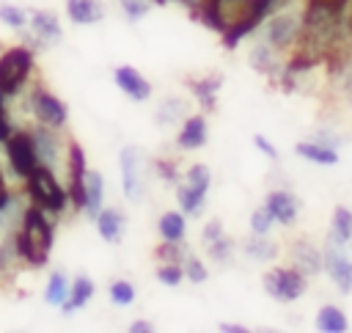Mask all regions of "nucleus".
I'll use <instances>...</instances> for the list:
<instances>
[{"label":"nucleus","mask_w":352,"mask_h":333,"mask_svg":"<svg viewBox=\"0 0 352 333\" xmlns=\"http://www.w3.org/2000/svg\"><path fill=\"white\" fill-rule=\"evenodd\" d=\"M195 19H201L209 30L220 33L228 50H234L245 36H250L261 25L256 0H206Z\"/></svg>","instance_id":"obj_1"},{"label":"nucleus","mask_w":352,"mask_h":333,"mask_svg":"<svg viewBox=\"0 0 352 333\" xmlns=\"http://www.w3.org/2000/svg\"><path fill=\"white\" fill-rule=\"evenodd\" d=\"M55 220L50 212L38 209L36 204L25 206V215L14 231V245H16V256L19 264L25 267H44L50 261L52 245H55Z\"/></svg>","instance_id":"obj_2"},{"label":"nucleus","mask_w":352,"mask_h":333,"mask_svg":"<svg viewBox=\"0 0 352 333\" xmlns=\"http://www.w3.org/2000/svg\"><path fill=\"white\" fill-rule=\"evenodd\" d=\"M302 17H305V0H289L278 11L267 14L261 19V25L253 30V36H258L261 41L275 47L280 55L294 52L300 30H302Z\"/></svg>","instance_id":"obj_3"},{"label":"nucleus","mask_w":352,"mask_h":333,"mask_svg":"<svg viewBox=\"0 0 352 333\" xmlns=\"http://www.w3.org/2000/svg\"><path fill=\"white\" fill-rule=\"evenodd\" d=\"M25 195H28L30 204L50 212L52 217H60L69 206L66 184L58 179V171H52L47 165H36L30 171V176L25 179Z\"/></svg>","instance_id":"obj_4"},{"label":"nucleus","mask_w":352,"mask_h":333,"mask_svg":"<svg viewBox=\"0 0 352 333\" xmlns=\"http://www.w3.org/2000/svg\"><path fill=\"white\" fill-rule=\"evenodd\" d=\"M36 52L25 44L8 47L0 52V91L6 96H16L19 91L30 88V77L36 72Z\"/></svg>","instance_id":"obj_5"},{"label":"nucleus","mask_w":352,"mask_h":333,"mask_svg":"<svg viewBox=\"0 0 352 333\" xmlns=\"http://www.w3.org/2000/svg\"><path fill=\"white\" fill-rule=\"evenodd\" d=\"M28 129H30V138H33V149H36L38 165H47L52 171H63L66 168L69 143L60 135V129H52V127H44V124H33Z\"/></svg>","instance_id":"obj_6"},{"label":"nucleus","mask_w":352,"mask_h":333,"mask_svg":"<svg viewBox=\"0 0 352 333\" xmlns=\"http://www.w3.org/2000/svg\"><path fill=\"white\" fill-rule=\"evenodd\" d=\"M19 33H22V44L36 52L55 47L63 36V28L52 11H28V28H22Z\"/></svg>","instance_id":"obj_7"},{"label":"nucleus","mask_w":352,"mask_h":333,"mask_svg":"<svg viewBox=\"0 0 352 333\" xmlns=\"http://www.w3.org/2000/svg\"><path fill=\"white\" fill-rule=\"evenodd\" d=\"M261 283H264V292L278 303H294L308 289V278L302 272H297L294 267H275V270L264 272Z\"/></svg>","instance_id":"obj_8"},{"label":"nucleus","mask_w":352,"mask_h":333,"mask_svg":"<svg viewBox=\"0 0 352 333\" xmlns=\"http://www.w3.org/2000/svg\"><path fill=\"white\" fill-rule=\"evenodd\" d=\"M28 105H30V118L36 124H44V127H52V129H63L66 127L69 110L60 102V96H55L52 91L41 88V85H33L30 96H28Z\"/></svg>","instance_id":"obj_9"},{"label":"nucleus","mask_w":352,"mask_h":333,"mask_svg":"<svg viewBox=\"0 0 352 333\" xmlns=\"http://www.w3.org/2000/svg\"><path fill=\"white\" fill-rule=\"evenodd\" d=\"M6 149V162H8V171L16 176V179H28L30 171L38 165L36 160V149H33V138H30V129H14L11 138L3 143Z\"/></svg>","instance_id":"obj_10"},{"label":"nucleus","mask_w":352,"mask_h":333,"mask_svg":"<svg viewBox=\"0 0 352 333\" xmlns=\"http://www.w3.org/2000/svg\"><path fill=\"white\" fill-rule=\"evenodd\" d=\"M322 270L330 275L341 294L352 292V256L346 253V248L327 242V248L322 250Z\"/></svg>","instance_id":"obj_11"},{"label":"nucleus","mask_w":352,"mask_h":333,"mask_svg":"<svg viewBox=\"0 0 352 333\" xmlns=\"http://www.w3.org/2000/svg\"><path fill=\"white\" fill-rule=\"evenodd\" d=\"M118 165H121V190L129 201H140L143 198V168H140V151L135 146H124L118 154Z\"/></svg>","instance_id":"obj_12"},{"label":"nucleus","mask_w":352,"mask_h":333,"mask_svg":"<svg viewBox=\"0 0 352 333\" xmlns=\"http://www.w3.org/2000/svg\"><path fill=\"white\" fill-rule=\"evenodd\" d=\"M113 80H116L118 91H121L126 99H132V102H148V99H151V83L143 77L140 69H135V66H129V63L116 66Z\"/></svg>","instance_id":"obj_13"},{"label":"nucleus","mask_w":352,"mask_h":333,"mask_svg":"<svg viewBox=\"0 0 352 333\" xmlns=\"http://www.w3.org/2000/svg\"><path fill=\"white\" fill-rule=\"evenodd\" d=\"M209 140V124H206V116L204 113H190L179 132H176V149L179 151H195V149H204Z\"/></svg>","instance_id":"obj_14"},{"label":"nucleus","mask_w":352,"mask_h":333,"mask_svg":"<svg viewBox=\"0 0 352 333\" xmlns=\"http://www.w3.org/2000/svg\"><path fill=\"white\" fill-rule=\"evenodd\" d=\"M248 61H250V66L258 74H267L272 80H280V72H283V63H286V58L275 47H270L267 41H261L258 36H256V41H253V47L248 52Z\"/></svg>","instance_id":"obj_15"},{"label":"nucleus","mask_w":352,"mask_h":333,"mask_svg":"<svg viewBox=\"0 0 352 333\" xmlns=\"http://www.w3.org/2000/svg\"><path fill=\"white\" fill-rule=\"evenodd\" d=\"M264 206L280 226H294L300 217V198L292 190H270L264 198Z\"/></svg>","instance_id":"obj_16"},{"label":"nucleus","mask_w":352,"mask_h":333,"mask_svg":"<svg viewBox=\"0 0 352 333\" xmlns=\"http://www.w3.org/2000/svg\"><path fill=\"white\" fill-rule=\"evenodd\" d=\"M289 267H294L297 272H302L305 278H314V275H319L322 272V250L314 245V242H308V239H297V242H292V248H289Z\"/></svg>","instance_id":"obj_17"},{"label":"nucleus","mask_w":352,"mask_h":333,"mask_svg":"<svg viewBox=\"0 0 352 333\" xmlns=\"http://www.w3.org/2000/svg\"><path fill=\"white\" fill-rule=\"evenodd\" d=\"M96 223V234L102 237V242L118 245L124 239V228H126V215L118 206H102L99 215L94 217Z\"/></svg>","instance_id":"obj_18"},{"label":"nucleus","mask_w":352,"mask_h":333,"mask_svg":"<svg viewBox=\"0 0 352 333\" xmlns=\"http://www.w3.org/2000/svg\"><path fill=\"white\" fill-rule=\"evenodd\" d=\"M94 294H96V283H94V278H88V275H77V278L69 283V297L63 300L60 311H63L66 316H72V314H77L80 308H85V305L94 300Z\"/></svg>","instance_id":"obj_19"},{"label":"nucleus","mask_w":352,"mask_h":333,"mask_svg":"<svg viewBox=\"0 0 352 333\" xmlns=\"http://www.w3.org/2000/svg\"><path fill=\"white\" fill-rule=\"evenodd\" d=\"M66 17L72 25H96L104 19L102 0H66Z\"/></svg>","instance_id":"obj_20"},{"label":"nucleus","mask_w":352,"mask_h":333,"mask_svg":"<svg viewBox=\"0 0 352 333\" xmlns=\"http://www.w3.org/2000/svg\"><path fill=\"white\" fill-rule=\"evenodd\" d=\"M173 187H176V204H179V209H182L187 217H198V215L204 212V206H206L209 190L192 187V184H187V182H182V179H179Z\"/></svg>","instance_id":"obj_21"},{"label":"nucleus","mask_w":352,"mask_h":333,"mask_svg":"<svg viewBox=\"0 0 352 333\" xmlns=\"http://www.w3.org/2000/svg\"><path fill=\"white\" fill-rule=\"evenodd\" d=\"M104 204V176L94 168L85 171V206H82V215H88L91 220L99 215Z\"/></svg>","instance_id":"obj_22"},{"label":"nucleus","mask_w":352,"mask_h":333,"mask_svg":"<svg viewBox=\"0 0 352 333\" xmlns=\"http://www.w3.org/2000/svg\"><path fill=\"white\" fill-rule=\"evenodd\" d=\"M242 253L250 259V261H275L280 248L275 239H270V234H250L245 242H242Z\"/></svg>","instance_id":"obj_23"},{"label":"nucleus","mask_w":352,"mask_h":333,"mask_svg":"<svg viewBox=\"0 0 352 333\" xmlns=\"http://www.w3.org/2000/svg\"><path fill=\"white\" fill-rule=\"evenodd\" d=\"M157 231L162 239H170V242H179V239H187V215L179 209H168L160 215L157 220Z\"/></svg>","instance_id":"obj_24"},{"label":"nucleus","mask_w":352,"mask_h":333,"mask_svg":"<svg viewBox=\"0 0 352 333\" xmlns=\"http://www.w3.org/2000/svg\"><path fill=\"white\" fill-rule=\"evenodd\" d=\"M160 127H170V124H182L187 116H190V102L187 99H179V96H168L157 105L154 110Z\"/></svg>","instance_id":"obj_25"},{"label":"nucleus","mask_w":352,"mask_h":333,"mask_svg":"<svg viewBox=\"0 0 352 333\" xmlns=\"http://www.w3.org/2000/svg\"><path fill=\"white\" fill-rule=\"evenodd\" d=\"M220 88H223V77L220 74H212V77H204V80H190V91H192V96L198 99V105L206 113L214 110V99H217Z\"/></svg>","instance_id":"obj_26"},{"label":"nucleus","mask_w":352,"mask_h":333,"mask_svg":"<svg viewBox=\"0 0 352 333\" xmlns=\"http://www.w3.org/2000/svg\"><path fill=\"white\" fill-rule=\"evenodd\" d=\"M294 151L314 165H336L338 162V149H330V146L316 143V140H302L294 146Z\"/></svg>","instance_id":"obj_27"},{"label":"nucleus","mask_w":352,"mask_h":333,"mask_svg":"<svg viewBox=\"0 0 352 333\" xmlns=\"http://www.w3.org/2000/svg\"><path fill=\"white\" fill-rule=\"evenodd\" d=\"M349 239H352V209H346V206H336V209H333V220H330L327 242L346 248Z\"/></svg>","instance_id":"obj_28"},{"label":"nucleus","mask_w":352,"mask_h":333,"mask_svg":"<svg viewBox=\"0 0 352 333\" xmlns=\"http://www.w3.org/2000/svg\"><path fill=\"white\" fill-rule=\"evenodd\" d=\"M69 283L72 281H69V275L63 270H52L50 278H47V283H44V303L60 308L63 300L69 297Z\"/></svg>","instance_id":"obj_29"},{"label":"nucleus","mask_w":352,"mask_h":333,"mask_svg":"<svg viewBox=\"0 0 352 333\" xmlns=\"http://www.w3.org/2000/svg\"><path fill=\"white\" fill-rule=\"evenodd\" d=\"M346 327H349V319H346V314L338 305H322L319 308L316 330H322V333H344Z\"/></svg>","instance_id":"obj_30"},{"label":"nucleus","mask_w":352,"mask_h":333,"mask_svg":"<svg viewBox=\"0 0 352 333\" xmlns=\"http://www.w3.org/2000/svg\"><path fill=\"white\" fill-rule=\"evenodd\" d=\"M204 248H206V256H209L214 264L226 267V264H231V261H234V250H236V242H234L228 234H223V237H217L214 242H209V245H204Z\"/></svg>","instance_id":"obj_31"},{"label":"nucleus","mask_w":352,"mask_h":333,"mask_svg":"<svg viewBox=\"0 0 352 333\" xmlns=\"http://www.w3.org/2000/svg\"><path fill=\"white\" fill-rule=\"evenodd\" d=\"M192 250H190V245L184 242V239H179V242H170V239H162L160 245H157V250H154V259L157 261H170V264H182L187 256H190Z\"/></svg>","instance_id":"obj_32"},{"label":"nucleus","mask_w":352,"mask_h":333,"mask_svg":"<svg viewBox=\"0 0 352 333\" xmlns=\"http://www.w3.org/2000/svg\"><path fill=\"white\" fill-rule=\"evenodd\" d=\"M135 286L126 281V278H116L110 286H107V297H110V303L113 305H118V308H124V305H132L135 303Z\"/></svg>","instance_id":"obj_33"},{"label":"nucleus","mask_w":352,"mask_h":333,"mask_svg":"<svg viewBox=\"0 0 352 333\" xmlns=\"http://www.w3.org/2000/svg\"><path fill=\"white\" fill-rule=\"evenodd\" d=\"M0 22L11 30H22L28 28V11L14 3H0Z\"/></svg>","instance_id":"obj_34"},{"label":"nucleus","mask_w":352,"mask_h":333,"mask_svg":"<svg viewBox=\"0 0 352 333\" xmlns=\"http://www.w3.org/2000/svg\"><path fill=\"white\" fill-rule=\"evenodd\" d=\"M179 179H182V182H187V184H192V187L209 190V184H212V171H209L204 162H195V165H190Z\"/></svg>","instance_id":"obj_35"},{"label":"nucleus","mask_w":352,"mask_h":333,"mask_svg":"<svg viewBox=\"0 0 352 333\" xmlns=\"http://www.w3.org/2000/svg\"><path fill=\"white\" fill-rule=\"evenodd\" d=\"M182 270H184V281H190V283H204V281L209 278L206 264H204L195 253H190V256L182 261Z\"/></svg>","instance_id":"obj_36"},{"label":"nucleus","mask_w":352,"mask_h":333,"mask_svg":"<svg viewBox=\"0 0 352 333\" xmlns=\"http://www.w3.org/2000/svg\"><path fill=\"white\" fill-rule=\"evenodd\" d=\"M275 226V217L270 215V209L261 204L250 212V234H270Z\"/></svg>","instance_id":"obj_37"},{"label":"nucleus","mask_w":352,"mask_h":333,"mask_svg":"<svg viewBox=\"0 0 352 333\" xmlns=\"http://www.w3.org/2000/svg\"><path fill=\"white\" fill-rule=\"evenodd\" d=\"M157 281H160L162 286H179V283L184 281V270H182V264L160 261V267H157Z\"/></svg>","instance_id":"obj_38"},{"label":"nucleus","mask_w":352,"mask_h":333,"mask_svg":"<svg viewBox=\"0 0 352 333\" xmlns=\"http://www.w3.org/2000/svg\"><path fill=\"white\" fill-rule=\"evenodd\" d=\"M118 6L129 22H140L151 11V0H118Z\"/></svg>","instance_id":"obj_39"},{"label":"nucleus","mask_w":352,"mask_h":333,"mask_svg":"<svg viewBox=\"0 0 352 333\" xmlns=\"http://www.w3.org/2000/svg\"><path fill=\"white\" fill-rule=\"evenodd\" d=\"M14 121H11V113H8V96L0 91V143H6L14 132Z\"/></svg>","instance_id":"obj_40"},{"label":"nucleus","mask_w":352,"mask_h":333,"mask_svg":"<svg viewBox=\"0 0 352 333\" xmlns=\"http://www.w3.org/2000/svg\"><path fill=\"white\" fill-rule=\"evenodd\" d=\"M311 140H316V143H324V146H330V149H338V146L344 143V138H341L338 132L327 129V127H319V129H314Z\"/></svg>","instance_id":"obj_41"},{"label":"nucleus","mask_w":352,"mask_h":333,"mask_svg":"<svg viewBox=\"0 0 352 333\" xmlns=\"http://www.w3.org/2000/svg\"><path fill=\"white\" fill-rule=\"evenodd\" d=\"M223 234H226V228H223V223L214 217V220H209V223L204 226V231H201V242L209 245V242H214V239L223 237Z\"/></svg>","instance_id":"obj_42"},{"label":"nucleus","mask_w":352,"mask_h":333,"mask_svg":"<svg viewBox=\"0 0 352 333\" xmlns=\"http://www.w3.org/2000/svg\"><path fill=\"white\" fill-rule=\"evenodd\" d=\"M11 201H14V193H11V187H8V179H6V171L0 168V215L11 206Z\"/></svg>","instance_id":"obj_43"},{"label":"nucleus","mask_w":352,"mask_h":333,"mask_svg":"<svg viewBox=\"0 0 352 333\" xmlns=\"http://www.w3.org/2000/svg\"><path fill=\"white\" fill-rule=\"evenodd\" d=\"M253 143H256V149H258L261 154H267L270 160H278V149H275L264 135H253Z\"/></svg>","instance_id":"obj_44"},{"label":"nucleus","mask_w":352,"mask_h":333,"mask_svg":"<svg viewBox=\"0 0 352 333\" xmlns=\"http://www.w3.org/2000/svg\"><path fill=\"white\" fill-rule=\"evenodd\" d=\"M151 330H154V325L146 322V319H135V322H129V333H151Z\"/></svg>","instance_id":"obj_45"},{"label":"nucleus","mask_w":352,"mask_h":333,"mask_svg":"<svg viewBox=\"0 0 352 333\" xmlns=\"http://www.w3.org/2000/svg\"><path fill=\"white\" fill-rule=\"evenodd\" d=\"M176 3H182L187 11H192V17H195V14H198V11L206 6V0H176Z\"/></svg>","instance_id":"obj_46"},{"label":"nucleus","mask_w":352,"mask_h":333,"mask_svg":"<svg viewBox=\"0 0 352 333\" xmlns=\"http://www.w3.org/2000/svg\"><path fill=\"white\" fill-rule=\"evenodd\" d=\"M217 330H220V333H245L248 327H245V325H228V322H220Z\"/></svg>","instance_id":"obj_47"},{"label":"nucleus","mask_w":352,"mask_h":333,"mask_svg":"<svg viewBox=\"0 0 352 333\" xmlns=\"http://www.w3.org/2000/svg\"><path fill=\"white\" fill-rule=\"evenodd\" d=\"M346 248H349V253H352V239H349V242H346Z\"/></svg>","instance_id":"obj_48"}]
</instances>
